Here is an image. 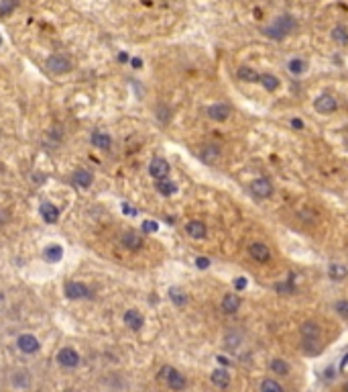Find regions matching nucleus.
<instances>
[{"label":"nucleus","instance_id":"obj_10","mask_svg":"<svg viewBox=\"0 0 348 392\" xmlns=\"http://www.w3.org/2000/svg\"><path fill=\"white\" fill-rule=\"evenodd\" d=\"M120 245L124 249H129V251H138V249H143L145 241H143V237L138 235L136 231H124L120 235Z\"/></svg>","mask_w":348,"mask_h":392},{"label":"nucleus","instance_id":"obj_34","mask_svg":"<svg viewBox=\"0 0 348 392\" xmlns=\"http://www.w3.org/2000/svg\"><path fill=\"white\" fill-rule=\"evenodd\" d=\"M19 6V0H0V17H10Z\"/></svg>","mask_w":348,"mask_h":392},{"label":"nucleus","instance_id":"obj_30","mask_svg":"<svg viewBox=\"0 0 348 392\" xmlns=\"http://www.w3.org/2000/svg\"><path fill=\"white\" fill-rule=\"evenodd\" d=\"M287 70L294 74V76H301V74H305V70H308V61L299 60V58H294V60L287 63Z\"/></svg>","mask_w":348,"mask_h":392},{"label":"nucleus","instance_id":"obj_37","mask_svg":"<svg viewBox=\"0 0 348 392\" xmlns=\"http://www.w3.org/2000/svg\"><path fill=\"white\" fill-rule=\"evenodd\" d=\"M157 119L161 121V123H167V121H169L171 119V111L169 109H167V106H157Z\"/></svg>","mask_w":348,"mask_h":392},{"label":"nucleus","instance_id":"obj_1","mask_svg":"<svg viewBox=\"0 0 348 392\" xmlns=\"http://www.w3.org/2000/svg\"><path fill=\"white\" fill-rule=\"evenodd\" d=\"M295 27H297V23H295L294 17H291V15H281V17H277V21L271 27H267L263 33H265L267 37H271V39H283L289 33H294Z\"/></svg>","mask_w":348,"mask_h":392},{"label":"nucleus","instance_id":"obj_28","mask_svg":"<svg viewBox=\"0 0 348 392\" xmlns=\"http://www.w3.org/2000/svg\"><path fill=\"white\" fill-rule=\"evenodd\" d=\"M330 37H332L338 45H348V29H346V27H342V25H336V27H334V29L330 31Z\"/></svg>","mask_w":348,"mask_h":392},{"label":"nucleus","instance_id":"obj_45","mask_svg":"<svg viewBox=\"0 0 348 392\" xmlns=\"http://www.w3.org/2000/svg\"><path fill=\"white\" fill-rule=\"evenodd\" d=\"M118 61H122V63H127V61H131V58H129V56H127V53H124V51H122V53H118Z\"/></svg>","mask_w":348,"mask_h":392},{"label":"nucleus","instance_id":"obj_50","mask_svg":"<svg viewBox=\"0 0 348 392\" xmlns=\"http://www.w3.org/2000/svg\"><path fill=\"white\" fill-rule=\"evenodd\" d=\"M0 45H2V35H0Z\"/></svg>","mask_w":348,"mask_h":392},{"label":"nucleus","instance_id":"obj_6","mask_svg":"<svg viewBox=\"0 0 348 392\" xmlns=\"http://www.w3.org/2000/svg\"><path fill=\"white\" fill-rule=\"evenodd\" d=\"M248 255L257 264H269L271 262V249L267 247V243H263V241H253V243H250V245H248Z\"/></svg>","mask_w":348,"mask_h":392},{"label":"nucleus","instance_id":"obj_17","mask_svg":"<svg viewBox=\"0 0 348 392\" xmlns=\"http://www.w3.org/2000/svg\"><path fill=\"white\" fill-rule=\"evenodd\" d=\"M220 308L224 315H234L236 310L241 308V296L236 292H230V294H224L222 296V302H220Z\"/></svg>","mask_w":348,"mask_h":392},{"label":"nucleus","instance_id":"obj_5","mask_svg":"<svg viewBox=\"0 0 348 392\" xmlns=\"http://www.w3.org/2000/svg\"><path fill=\"white\" fill-rule=\"evenodd\" d=\"M17 347H19V351H23V354H27V356H35V354H39L41 343L35 335L23 333V335L17 337Z\"/></svg>","mask_w":348,"mask_h":392},{"label":"nucleus","instance_id":"obj_7","mask_svg":"<svg viewBox=\"0 0 348 392\" xmlns=\"http://www.w3.org/2000/svg\"><path fill=\"white\" fill-rule=\"evenodd\" d=\"M57 363L63 368H78L80 366V354L74 349V347H61L57 351Z\"/></svg>","mask_w":348,"mask_h":392},{"label":"nucleus","instance_id":"obj_13","mask_svg":"<svg viewBox=\"0 0 348 392\" xmlns=\"http://www.w3.org/2000/svg\"><path fill=\"white\" fill-rule=\"evenodd\" d=\"M39 214L47 225H55L61 217V211H59V207H55L53 202H43V205L39 207Z\"/></svg>","mask_w":348,"mask_h":392},{"label":"nucleus","instance_id":"obj_44","mask_svg":"<svg viewBox=\"0 0 348 392\" xmlns=\"http://www.w3.org/2000/svg\"><path fill=\"white\" fill-rule=\"evenodd\" d=\"M291 127H294V129H303V121L301 119H291Z\"/></svg>","mask_w":348,"mask_h":392},{"label":"nucleus","instance_id":"obj_26","mask_svg":"<svg viewBox=\"0 0 348 392\" xmlns=\"http://www.w3.org/2000/svg\"><path fill=\"white\" fill-rule=\"evenodd\" d=\"M259 82H261V86H263V88H265L267 92H275L277 88H279V86H281V82H279V78H277V76H273V74H263V76H261V80H259Z\"/></svg>","mask_w":348,"mask_h":392},{"label":"nucleus","instance_id":"obj_4","mask_svg":"<svg viewBox=\"0 0 348 392\" xmlns=\"http://www.w3.org/2000/svg\"><path fill=\"white\" fill-rule=\"evenodd\" d=\"M63 294L67 296L69 301H88V299H92V290L83 282H76V280L65 282Z\"/></svg>","mask_w":348,"mask_h":392},{"label":"nucleus","instance_id":"obj_32","mask_svg":"<svg viewBox=\"0 0 348 392\" xmlns=\"http://www.w3.org/2000/svg\"><path fill=\"white\" fill-rule=\"evenodd\" d=\"M271 370L275 374H279V376H287L289 374V363L285 360H281V358H273L271 360Z\"/></svg>","mask_w":348,"mask_h":392},{"label":"nucleus","instance_id":"obj_40","mask_svg":"<svg viewBox=\"0 0 348 392\" xmlns=\"http://www.w3.org/2000/svg\"><path fill=\"white\" fill-rule=\"evenodd\" d=\"M10 221V212L6 211V209H2V207H0V227H2V225H6Z\"/></svg>","mask_w":348,"mask_h":392},{"label":"nucleus","instance_id":"obj_23","mask_svg":"<svg viewBox=\"0 0 348 392\" xmlns=\"http://www.w3.org/2000/svg\"><path fill=\"white\" fill-rule=\"evenodd\" d=\"M155 188H157V192H159L161 196H173V194L177 192V184H175L173 180H169V178L157 180V182H155Z\"/></svg>","mask_w":348,"mask_h":392},{"label":"nucleus","instance_id":"obj_2","mask_svg":"<svg viewBox=\"0 0 348 392\" xmlns=\"http://www.w3.org/2000/svg\"><path fill=\"white\" fill-rule=\"evenodd\" d=\"M159 378L161 380L169 386L171 390H175V392H182V390H186V386H187V380H186V376L179 372V370H175L173 366H163L161 370H159Z\"/></svg>","mask_w":348,"mask_h":392},{"label":"nucleus","instance_id":"obj_9","mask_svg":"<svg viewBox=\"0 0 348 392\" xmlns=\"http://www.w3.org/2000/svg\"><path fill=\"white\" fill-rule=\"evenodd\" d=\"M314 109L322 115H330L338 109V100L332 96V94H320V96L314 100Z\"/></svg>","mask_w":348,"mask_h":392},{"label":"nucleus","instance_id":"obj_24","mask_svg":"<svg viewBox=\"0 0 348 392\" xmlns=\"http://www.w3.org/2000/svg\"><path fill=\"white\" fill-rule=\"evenodd\" d=\"M236 76H239L242 82H259V80H261V74L257 70H253L250 65H241L239 72H236Z\"/></svg>","mask_w":348,"mask_h":392},{"label":"nucleus","instance_id":"obj_8","mask_svg":"<svg viewBox=\"0 0 348 392\" xmlns=\"http://www.w3.org/2000/svg\"><path fill=\"white\" fill-rule=\"evenodd\" d=\"M273 182L269 178H257L250 182V192H253V196L257 198H269L273 194Z\"/></svg>","mask_w":348,"mask_h":392},{"label":"nucleus","instance_id":"obj_39","mask_svg":"<svg viewBox=\"0 0 348 392\" xmlns=\"http://www.w3.org/2000/svg\"><path fill=\"white\" fill-rule=\"evenodd\" d=\"M122 212L127 214V217H136V214H138V211H136L134 207L127 205V202H122Z\"/></svg>","mask_w":348,"mask_h":392},{"label":"nucleus","instance_id":"obj_35","mask_svg":"<svg viewBox=\"0 0 348 392\" xmlns=\"http://www.w3.org/2000/svg\"><path fill=\"white\" fill-rule=\"evenodd\" d=\"M241 341H242V335L239 333V331H230L226 337H224V345L228 347V349H236L241 345Z\"/></svg>","mask_w":348,"mask_h":392},{"label":"nucleus","instance_id":"obj_3","mask_svg":"<svg viewBox=\"0 0 348 392\" xmlns=\"http://www.w3.org/2000/svg\"><path fill=\"white\" fill-rule=\"evenodd\" d=\"M45 67L55 74V76H63V74H69L72 72V60H69L67 56H63V53H51V56L45 60Z\"/></svg>","mask_w":348,"mask_h":392},{"label":"nucleus","instance_id":"obj_16","mask_svg":"<svg viewBox=\"0 0 348 392\" xmlns=\"http://www.w3.org/2000/svg\"><path fill=\"white\" fill-rule=\"evenodd\" d=\"M90 143L100 151H110V147H112V137H110V133H106V131H94L92 137H90Z\"/></svg>","mask_w":348,"mask_h":392},{"label":"nucleus","instance_id":"obj_33","mask_svg":"<svg viewBox=\"0 0 348 392\" xmlns=\"http://www.w3.org/2000/svg\"><path fill=\"white\" fill-rule=\"evenodd\" d=\"M275 290L279 292V294H295V284H294V276L291 278H287L285 282H279V284H275Z\"/></svg>","mask_w":348,"mask_h":392},{"label":"nucleus","instance_id":"obj_41","mask_svg":"<svg viewBox=\"0 0 348 392\" xmlns=\"http://www.w3.org/2000/svg\"><path fill=\"white\" fill-rule=\"evenodd\" d=\"M246 288V278H236L234 280V290L239 292V290H244Z\"/></svg>","mask_w":348,"mask_h":392},{"label":"nucleus","instance_id":"obj_46","mask_svg":"<svg viewBox=\"0 0 348 392\" xmlns=\"http://www.w3.org/2000/svg\"><path fill=\"white\" fill-rule=\"evenodd\" d=\"M216 360H218V362L222 363V366H228V363H230V362H228V358H224V356H218Z\"/></svg>","mask_w":348,"mask_h":392},{"label":"nucleus","instance_id":"obj_36","mask_svg":"<svg viewBox=\"0 0 348 392\" xmlns=\"http://www.w3.org/2000/svg\"><path fill=\"white\" fill-rule=\"evenodd\" d=\"M334 310H336V315L342 317L344 321H348V301H338L334 304Z\"/></svg>","mask_w":348,"mask_h":392},{"label":"nucleus","instance_id":"obj_25","mask_svg":"<svg viewBox=\"0 0 348 392\" xmlns=\"http://www.w3.org/2000/svg\"><path fill=\"white\" fill-rule=\"evenodd\" d=\"M328 276L332 278V280H336V282H340V280H344L346 276H348V268L346 266H342V264H330L328 266Z\"/></svg>","mask_w":348,"mask_h":392},{"label":"nucleus","instance_id":"obj_20","mask_svg":"<svg viewBox=\"0 0 348 392\" xmlns=\"http://www.w3.org/2000/svg\"><path fill=\"white\" fill-rule=\"evenodd\" d=\"M186 233H187L191 239L202 241V239H206V235H208V229H206V225H204L202 221H189V223L186 225Z\"/></svg>","mask_w":348,"mask_h":392},{"label":"nucleus","instance_id":"obj_48","mask_svg":"<svg viewBox=\"0 0 348 392\" xmlns=\"http://www.w3.org/2000/svg\"><path fill=\"white\" fill-rule=\"evenodd\" d=\"M326 378H328V380H332V378H336V376H334V370H326Z\"/></svg>","mask_w":348,"mask_h":392},{"label":"nucleus","instance_id":"obj_31","mask_svg":"<svg viewBox=\"0 0 348 392\" xmlns=\"http://www.w3.org/2000/svg\"><path fill=\"white\" fill-rule=\"evenodd\" d=\"M259 390H261V392H285L283 386L277 382V380H273V378H265V380L261 382Z\"/></svg>","mask_w":348,"mask_h":392},{"label":"nucleus","instance_id":"obj_27","mask_svg":"<svg viewBox=\"0 0 348 392\" xmlns=\"http://www.w3.org/2000/svg\"><path fill=\"white\" fill-rule=\"evenodd\" d=\"M210 378H212V384L216 388H226L230 384V376H228L226 370H214Z\"/></svg>","mask_w":348,"mask_h":392},{"label":"nucleus","instance_id":"obj_18","mask_svg":"<svg viewBox=\"0 0 348 392\" xmlns=\"http://www.w3.org/2000/svg\"><path fill=\"white\" fill-rule=\"evenodd\" d=\"M206 115L210 117L212 121H218V123H222V121H226V119L230 117V106H228V104H224V102L212 104V106H208Z\"/></svg>","mask_w":348,"mask_h":392},{"label":"nucleus","instance_id":"obj_11","mask_svg":"<svg viewBox=\"0 0 348 392\" xmlns=\"http://www.w3.org/2000/svg\"><path fill=\"white\" fill-rule=\"evenodd\" d=\"M149 174H151L155 180L169 178V164H167V159H163V157H153L151 164H149Z\"/></svg>","mask_w":348,"mask_h":392},{"label":"nucleus","instance_id":"obj_49","mask_svg":"<svg viewBox=\"0 0 348 392\" xmlns=\"http://www.w3.org/2000/svg\"><path fill=\"white\" fill-rule=\"evenodd\" d=\"M344 392H348V382H346V386H344Z\"/></svg>","mask_w":348,"mask_h":392},{"label":"nucleus","instance_id":"obj_43","mask_svg":"<svg viewBox=\"0 0 348 392\" xmlns=\"http://www.w3.org/2000/svg\"><path fill=\"white\" fill-rule=\"evenodd\" d=\"M131 65L134 67V70H141V67H143V60H141V58H133V60H131Z\"/></svg>","mask_w":348,"mask_h":392},{"label":"nucleus","instance_id":"obj_21","mask_svg":"<svg viewBox=\"0 0 348 392\" xmlns=\"http://www.w3.org/2000/svg\"><path fill=\"white\" fill-rule=\"evenodd\" d=\"M10 384L15 386L17 390H27L31 386V374L25 372V370H19V372H15L10 376Z\"/></svg>","mask_w":348,"mask_h":392},{"label":"nucleus","instance_id":"obj_29","mask_svg":"<svg viewBox=\"0 0 348 392\" xmlns=\"http://www.w3.org/2000/svg\"><path fill=\"white\" fill-rule=\"evenodd\" d=\"M169 299H171V302L175 306H186L187 304V294L182 288H177V286L169 288Z\"/></svg>","mask_w":348,"mask_h":392},{"label":"nucleus","instance_id":"obj_19","mask_svg":"<svg viewBox=\"0 0 348 392\" xmlns=\"http://www.w3.org/2000/svg\"><path fill=\"white\" fill-rule=\"evenodd\" d=\"M43 260L47 262V264H57V262H61V258H63V247L59 245V243H49V245L43 249Z\"/></svg>","mask_w":348,"mask_h":392},{"label":"nucleus","instance_id":"obj_38","mask_svg":"<svg viewBox=\"0 0 348 392\" xmlns=\"http://www.w3.org/2000/svg\"><path fill=\"white\" fill-rule=\"evenodd\" d=\"M141 229L145 233H155L157 229H159V225L155 223V221H143V225H141Z\"/></svg>","mask_w":348,"mask_h":392},{"label":"nucleus","instance_id":"obj_12","mask_svg":"<svg viewBox=\"0 0 348 392\" xmlns=\"http://www.w3.org/2000/svg\"><path fill=\"white\" fill-rule=\"evenodd\" d=\"M72 184L76 188H80V190H86V188H90L94 184V174L86 168H78L74 174H72Z\"/></svg>","mask_w":348,"mask_h":392},{"label":"nucleus","instance_id":"obj_47","mask_svg":"<svg viewBox=\"0 0 348 392\" xmlns=\"http://www.w3.org/2000/svg\"><path fill=\"white\" fill-rule=\"evenodd\" d=\"M346 363H348V354H346V356L342 358V363H340V370H344V368H346Z\"/></svg>","mask_w":348,"mask_h":392},{"label":"nucleus","instance_id":"obj_14","mask_svg":"<svg viewBox=\"0 0 348 392\" xmlns=\"http://www.w3.org/2000/svg\"><path fill=\"white\" fill-rule=\"evenodd\" d=\"M122 319H124V325H127L131 331H141L143 325H145V317L141 315V310H136V308H129Z\"/></svg>","mask_w":348,"mask_h":392},{"label":"nucleus","instance_id":"obj_15","mask_svg":"<svg viewBox=\"0 0 348 392\" xmlns=\"http://www.w3.org/2000/svg\"><path fill=\"white\" fill-rule=\"evenodd\" d=\"M320 333H322V329H320L316 321H305L299 327L301 341H320Z\"/></svg>","mask_w":348,"mask_h":392},{"label":"nucleus","instance_id":"obj_22","mask_svg":"<svg viewBox=\"0 0 348 392\" xmlns=\"http://www.w3.org/2000/svg\"><path fill=\"white\" fill-rule=\"evenodd\" d=\"M200 157H202L204 164L214 166L216 161L220 159V150H218L216 145H204V147H202V151H200Z\"/></svg>","mask_w":348,"mask_h":392},{"label":"nucleus","instance_id":"obj_42","mask_svg":"<svg viewBox=\"0 0 348 392\" xmlns=\"http://www.w3.org/2000/svg\"><path fill=\"white\" fill-rule=\"evenodd\" d=\"M196 266H198L200 270H206L208 266H210V260H208V258H202V255H200V258H196Z\"/></svg>","mask_w":348,"mask_h":392}]
</instances>
